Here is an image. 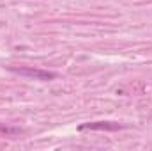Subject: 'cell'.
Listing matches in <instances>:
<instances>
[{"label": "cell", "instance_id": "6da1fadb", "mask_svg": "<svg viewBox=\"0 0 152 151\" xmlns=\"http://www.w3.org/2000/svg\"><path fill=\"white\" fill-rule=\"evenodd\" d=\"M11 71L16 73V75L34 78V80H53L57 76V73H53V71L37 70V68H11Z\"/></svg>", "mask_w": 152, "mask_h": 151}, {"label": "cell", "instance_id": "7a4b0ae2", "mask_svg": "<svg viewBox=\"0 0 152 151\" xmlns=\"http://www.w3.org/2000/svg\"><path fill=\"white\" fill-rule=\"evenodd\" d=\"M124 124L120 123H113V121H94V123H83L78 126L80 132H85V130H104V132H117V130H122Z\"/></svg>", "mask_w": 152, "mask_h": 151}, {"label": "cell", "instance_id": "3957f363", "mask_svg": "<svg viewBox=\"0 0 152 151\" xmlns=\"http://www.w3.org/2000/svg\"><path fill=\"white\" fill-rule=\"evenodd\" d=\"M0 132H4V133H18L20 130L18 128H9V126H0Z\"/></svg>", "mask_w": 152, "mask_h": 151}]
</instances>
